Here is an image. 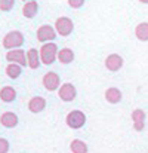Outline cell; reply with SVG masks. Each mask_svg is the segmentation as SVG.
Wrapping results in <instances>:
<instances>
[{
	"instance_id": "cell-3",
	"label": "cell",
	"mask_w": 148,
	"mask_h": 153,
	"mask_svg": "<svg viewBox=\"0 0 148 153\" xmlns=\"http://www.w3.org/2000/svg\"><path fill=\"white\" fill-rule=\"evenodd\" d=\"M85 122H86V116L80 110H73V111H70L67 114V125L70 128H73V129L82 128L85 125Z\"/></svg>"
},
{
	"instance_id": "cell-20",
	"label": "cell",
	"mask_w": 148,
	"mask_h": 153,
	"mask_svg": "<svg viewBox=\"0 0 148 153\" xmlns=\"http://www.w3.org/2000/svg\"><path fill=\"white\" fill-rule=\"evenodd\" d=\"M21 65H18V64H9L7 67H6V74L10 77V79H16L19 74H21Z\"/></svg>"
},
{
	"instance_id": "cell-8",
	"label": "cell",
	"mask_w": 148,
	"mask_h": 153,
	"mask_svg": "<svg viewBox=\"0 0 148 153\" xmlns=\"http://www.w3.org/2000/svg\"><path fill=\"white\" fill-rule=\"evenodd\" d=\"M56 37V31L53 30V27L50 25H42L37 30V40L39 42H48V40H53Z\"/></svg>"
},
{
	"instance_id": "cell-13",
	"label": "cell",
	"mask_w": 148,
	"mask_h": 153,
	"mask_svg": "<svg viewBox=\"0 0 148 153\" xmlns=\"http://www.w3.org/2000/svg\"><path fill=\"white\" fill-rule=\"evenodd\" d=\"M45 105H46V100L42 98V97H34V98H31L30 102H28V108H30V111H33V113L42 111V110L45 108Z\"/></svg>"
},
{
	"instance_id": "cell-6",
	"label": "cell",
	"mask_w": 148,
	"mask_h": 153,
	"mask_svg": "<svg viewBox=\"0 0 148 153\" xmlns=\"http://www.w3.org/2000/svg\"><path fill=\"white\" fill-rule=\"evenodd\" d=\"M58 95H59V98H61L62 101H73V100L76 98L77 92H76V88H74L71 83H64V85L59 88Z\"/></svg>"
},
{
	"instance_id": "cell-19",
	"label": "cell",
	"mask_w": 148,
	"mask_h": 153,
	"mask_svg": "<svg viewBox=\"0 0 148 153\" xmlns=\"http://www.w3.org/2000/svg\"><path fill=\"white\" fill-rule=\"evenodd\" d=\"M70 147L73 153H88V146L82 140H73Z\"/></svg>"
},
{
	"instance_id": "cell-16",
	"label": "cell",
	"mask_w": 148,
	"mask_h": 153,
	"mask_svg": "<svg viewBox=\"0 0 148 153\" xmlns=\"http://www.w3.org/2000/svg\"><path fill=\"white\" fill-rule=\"evenodd\" d=\"M105 98H107V101L111 102V104H117L121 100V92L117 88H108L105 91Z\"/></svg>"
},
{
	"instance_id": "cell-18",
	"label": "cell",
	"mask_w": 148,
	"mask_h": 153,
	"mask_svg": "<svg viewBox=\"0 0 148 153\" xmlns=\"http://www.w3.org/2000/svg\"><path fill=\"white\" fill-rule=\"evenodd\" d=\"M58 58H59V61H61L62 64H68V62H71V61L74 59V52L71 51L70 48H64V49L59 51Z\"/></svg>"
},
{
	"instance_id": "cell-14",
	"label": "cell",
	"mask_w": 148,
	"mask_h": 153,
	"mask_svg": "<svg viewBox=\"0 0 148 153\" xmlns=\"http://www.w3.org/2000/svg\"><path fill=\"white\" fill-rule=\"evenodd\" d=\"M37 10H39V4H37V1H36V0H30V1H27V3L24 4L22 13H24L25 18H33V16L37 13Z\"/></svg>"
},
{
	"instance_id": "cell-5",
	"label": "cell",
	"mask_w": 148,
	"mask_h": 153,
	"mask_svg": "<svg viewBox=\"0 0 148 153\" xmlns=\"http://www.w3.org/2000/svg\"><path fill=\"white\" fill-rule=\"evenodd\" d=\"M55 27H56V33H59L61 36H68L73 31V28H74L73 21L70 18H67V16L58 18L56 22H55Z\"/></svg>"
},
{
	"instance_id": "cell-10",
	"label": "cell",
	"mask_w": 148,
	"mask_h": 153,
	"mask_svg": "<svg viewBox=\"0 0 148 153\" xmlns=\"http://www.w3.org/2000/svg\"><path fill=\"white\" fill-rule=\"evenodd\" d=\"M0 122H1V125L6 126V128H13V126L18 125V116H16L15 113H12V111H6V113L1 114Z\"/></svg>"
},
{
	"instance_id": "cell-11",
	"label": "cell",
	"mask_w": 148,
	"mask_h": 153,
	"mask_svg": "<svg viewBox=\"0 0 148 153\" xmlns=\"http://www.w3.org/2000/svg\"><path fill=\"white\" fill-rule=\"evenodd\" d=\"M27 62H28V67H31L33 70H36L39 65H40V53L37 52V49L31 48L27 52Z\"/></svg>"
},
{
	"instance_id": "cell-17",
	"label": "cell",
	"mask_w": 148,
	"mask_h": 153,
	"mask_svg": "<svg viewBox=\"0 0 148 153\" xmlns=\"http://www.w3.org/2000/svg\"><path fill=\"white\" fill-rule=\"evenodd\" d=\"M135 34H136V37H138L139 40L147 42L148 40V22H141V24H138L136 28H135Z\"/></svg>"
},
{
	"instance_id": "cell-24",
	"label": "cell",
	"mask_w": 148,
	"mask_h": 153,
	"mask_svg": "<svg viewBox=\"0 0 148 153\" xmlns=\"http://www.w3.org/2000/svg\"><path fill=\"white\" fill-rule=\"evenodd\" d=\"M141 3H148V0H139Z\"/></svg>"
},
{
	"instance_id": "cell-12",
	"label": "cell",
	"mask_w": 148,
	"mask_h": 153,
	"mask_svg": "<svg viewBox=\"0 0 148 153\" xmlns=\"http://www.w3.org/2000/svg\"><path fill=\"white\" fill-rule=\"evenodd\" d=\"M132 119H133V126L136 131H142L144 129V119H145V113L139 108L133 110L132 113Z\"/></svg>"
},
{
	"instance_id": "cell-1",
	"label": "cell",
	"mask_w": 148,
	"mask_h": 153,
	"mask_svg": "<svg viewBox=\"0 0 148 153\" xmlns=\"http://www.w3.org/2000/svg\"><path fill=\"white\" fill-rule=\"evenodd\" d=\"M24 43V36L21 31H10L3 37V48L6 49H19V46Z\"/></svg>"
},
{
	"instance_id": "cell-4",
	"label": "cell",
	"mask_w": 148,
	"mask_h": 153,
	"mask_svg": "<svg viewBox=\"0 0 148 153\" xmlns=\"http://www.w3.org/2000/svg\"><path fill=\"white\" fill-rule=\"evenodd\" d=\"M6 59H7L10 64L28 65V62H27V53L22 51V49H12V51H7V53H6Z\"/></svg>"
},
{
	"instance_id": "cell-9",
	"label": "cell",
	"mask_w": 148,
	"mask_h": 153,
	"mask_svg": "<svg viewBox=\"0 0 148 153\" xmlns=\"http://www.w3.org/2000/svg\"><path fill=\"white\" fill-rule=\"evenodd\" d=\"M43 86L48 91H55L59 86V76L55 71H49L43 76Z\"/></svg>"
},
{
	"instance_id": "cell-22",
	"label": "cell",
	"mask_w": 148,
	"mask_h": 153,
	"mask_svg": "<svg viewBox=\"0 0 148 153\" xmlns=\"http://www.w3.org/2000/svg\"><path fill=\"white\" fill-rule=\"evenodd\" d=\"M9 152V141L4 138H0V153H7Z\"/></svg>"
},
{
	"instance_id": "cell-21",
	"label": "cell",
	"mask_w": 148,
	"mask_h": 153,
	"mask_svg": "<svg viewBox=\"0 0 148 153\" xmlns=\"http://www.w3.org/2000/svg\"><path fill=\"white\" fill-rule=\"evenodd\" d=\"M13 4H15V0H0V10L7 12L13 7Z\"/></svg>"
},
{
	"instance_id": "cell-2",
	"label": "cell",
	"mask_w": 148,
	"mask_h": 153,
	"mask_svg": "<svg viewBox=\"0 0 148 153\" xmlns=\"http://www.w3.org/2000/svg\"><path fill=\"white\" fill-rule=\"evenodd\" d=\"M56 55H58V46L55 43H52V42L50 43H45L40 48V59L46 65H49V64H52L55 61Z\"/></svg>"
},
{
	"instance_id": "cell-23",
	"label": "cell",
	"mask_w": 148,
	"mask_h": 153,
	"mask_svg": "<svg viewBox=\"0 0 148 153\" xmlns=\"http://www.w3.org/2000/svg\"><path fill=\"white\" fill-rule=\"evenodd\" d=\"M83 3H85V0H68V4H70L71 7H74V9L82 7V6H83Z\"/></svg>"
},
{
	"instance_id": "cell-15",
	"label": "cell",
	"mask_w": 148,
	"mask_h": 153,
	"mask_svg": "<svg viewBox=\"0 0 148 153\" xmlns=\"http://www.w3.org/2000/svg\"><path fill=\"white\" fill-rule=\"evenodd\" d=\"M15 97H16V92H15V89L12 86H4V88L0 89V98H1V101L12 102L15 100Z\"/></svg>"
},
{
	"instance_id": "cell-7",
	"label": "cell",
	"mask_w": 148,
	"mask_h": 153,
	"mask_svg": "<svg viewBox=\"0 0 148 153\" xmlns=\"http://www.w3.org/2000/svg\"><path fill=\"white\" fill-rule=\"evenodd\" d=\"M105 67L110 70V71H117L123 67V58L117 53H111L107 56L105 59Z\"/></svg>"
}]
</instances>
